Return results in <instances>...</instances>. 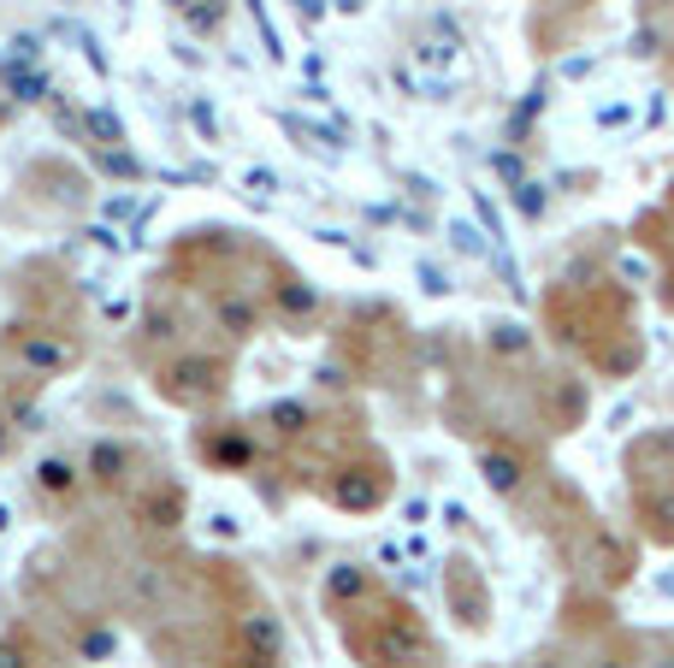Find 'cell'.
I'll list each match as a JSON object with an SVG mask.
<instances>
[{
  "label": "cell",
  "instance_id": "3",
  "mask_svg": "<svg viewBox=\"0 0 674 668\" xmlns=\"http://www.w3.org/2000/svg\"><path fill=\"white\" fill-rule=\"evenodd\" d=\"M361 586H367V574H361L355 562H338V568L325 574V597H332V604H350V597H361Z\"/></svg>",
  "mask_w": 674,
  "mask_h": 668
},
{
  "label": "cell",
  "instance_id": "8",
  "mask_svg": "<svg viewBox=\"0 0 674 668\" xmlns=\"http://www.w3.org/2000/svg\"><path fill=\"white\" fill-rule=\"evenodd\" d=\"M90 473L101 479V486H113V479L125 473V450H118V443H95V456H90Z\"/></svg>",
  "mask_w": 674,
  "mask_h": 668
},
{
  "label": "cell",
  "instance_id": "9",
  "mask_svg": "<svg viewBox=\"0 0 674 668\" xmlns=\"http://www.w3.org/2000/svg\"><path fill=\"white\" fill-rule=\"evenodd\" d=\"M184 19L196 24V30H219V24H225V0H219V7H214V0H189Z\"/></svg>",
  "mask_w": 674,
  "mask_h": 668
},
{
  "label": "cell",
  "instance_id": "20",
  "mask_svg": "<svg viewBox=\"0 0 674 668\" xmlns=\"http://www.w3.org/2000/svg\"><path fill=\"white\" fill-rule=\"evenodd\" d=\"M656 42H663L656 30H639V36H633V48H639V54H656Z\"/></svg>",
  "mask_w": 674,
  "mask_h": 668
},
{
  "label": "cell",
  "instance_id": "4",
  "mask_svg": "<svg viewBox=\"0 0 674 668\" xmlns=\"http://www.w3.org/2000/svg\"><path fill=\"white\" fill-rule=\"evenodd\" d=\"M143 515H148V526H178V515H184V491L160 486V491L148 497V509H143Z\"/></svg>",
  "mask_w": 674,
  "mask_h": 668
},
{
  "label": "cell",
  "instance_id": "1",
  "mask_svg": "<svg viewBox=\"0 0 674 668\" xmlns=\"http://www.w3.org/2000/svg\"><path fill=\"white\" fill-rule=\"evenodd\" d=\"M219 385H225V373H219V362H207V355H189V362L160 373V397H172V403H201V397H214Z\"/></svg>",
  "mask_w": 674,
  "mask_h": 668
},
{
  "label": "cell",
  "instance_id": "10",
  "mask_svg": "<svg viewBox=\"0 0 674 668\" xmlns=\"http://www.w3.org/2000/svg\"><path fill=\"white\" fill-rule=\"evenodd\" d=\"M267 420H272V426H279V432H284V438H297V432H302V426H308V408H302V403H279V408H272V415H267Z\"/></svg>",
  "mask_w": 674,
  "mask_h": 668
},
{
  "label": "cell",
  "instance_id": "15",
  "mask_svg": "<svg viewBox=\"0 0 674 668\" xmlns=\"http://www.w3.org/2000/svg\"><path fill=\"white\" fill-rule=\"evenodd\" d=\"M491 349H527V337H521V325H497V337H491Z\"/></svg>",
  "mask_w": 674,
  "mask_h": 668
},
{
  "label": "cell",
  "instance_id": "21",
  "mask_svg": "<svg viewBox=\"0 0 674 668\" xmlns=\"http://www.w3.org/2000/svg\"><path fill=\"white\" fill-rule=\"evenodd\" d=\"M539 668H562V662H539Z\"/></svg>",
  "mask_w": 674,
  "mask_h": 668
},
{
  "label": "cell",
  "instance_id": "2",
  "mask_svg": "<svg viewBox=\"0 0 674 668\" xmlns=\"http://www.w3.org/2000/svg\"><path fill=\"white\" fill-rule=\"evenodd\" d=\"M486 486L497 491V497H509V491H521V479H527V461L515 456V450H486Z\"/></svg>",
  "mask_w": 674,
  "mask_h": 668
},
{
  "label": "cell",
  "instance_id": "18",
  "mask_svg": "<svg viewBox=\"0 0 674 668\" xmlns=\"http://www.w3.org/2000/svg\"><path fill=\"white\" fill-rule=\"evenodd\" d=\"M83 650H90V657H107L113 639H107V633H90V639H83Z\"/></svg>",
  "mask_w": 674,
  "mask_h": 668
},
{
  "label": "cell",
  "instance_id": "16",
  "mask_svg": "<svg viewBox=\"0 0 674 668\" xmlns=\"http://www.w3.org/2000/svg\"><path fill=\"white\" fill-rule=\"evenodd\" d=\"M491 166H497V173H504L509 184H527V178H521V160H515V154H497V160H491Z\"/></svg>",
  "mask_w": 674,
  "mask_h": 668
},
{
  "label": "cell",
  "instance_id": "11",
  "mask_svg": "<svg viewBox=\"0 0 674 668\" xmlns=\"http://www.w3.org/2000/svg\"><path fill=\"white\" fill-rule=\"evenodd\" d=\"M219 314H225V325H231L237 337H249V325H255V307L249 302H219Z\"/></svg>",
  "mask_w": 674,
  "mask_h": 668
},
{
  "label": "cell",
  "instance_id": "14",
  "mask_svg": "<svg viewBox=\"0 0 674 668\" xmlns=\"http://www.w3.org/2000/svg\"><path fill=\"white\" fill-rule=\"evenodd\" d=\"M279 296H284V307H290V314H308V307H314V290H302V284H284Z\"/></svg>",
  "mask_w": 674,
  "mask_h": 668
},
{
  "label": "cell",
  "instance_id": "17",
  "mask_svg": "<svg viewBox=\"0 0 674 668\" xmlns=\"http://www.w3.org/2000/svg\"><path fill=\"white\" fill-rule=\"evenodd\" d=\"M515 190H521V208H527V213H539V208H545V196H539V184H515Z\"/></svg>",
  "mask_w": 674,
  "mask_h": 668
},
{
  "label": "cell",
  "instance_id": "7",
  "mask_svg": "<svg viewBox=\"0 0 674 668\" xmlns=\"http://www.w3.org/2000/svg\"><path fill=\"white\" fill-rule=\"evenodd\" d=\"M249 645L272 662V657H279V645H284L279 639V622H272V615H249Z\"/></svg>",
  "mask_w": 674,
  "mask_h": 668
},
{
  "label": "cell",
  "instance_id": "12",
  "mask_svg": "<svg viewBox=\"0 0 674 668\" xmlns=\"http://www.w3.org/2000/svg\"><path fill=\"white\" fill-rule=\"evenodd\" d=\"M24 362H37V367H60V362H65V349H60V344H37V337H30V344H24Z\"/></svg>",
  "mask_w": 674,
  "mask_h": 668
},
{
  "label": "cell",
  "instance_id": "6",
  "mask_svg": "<svg viewBox=\"0 0 674 668\" xmlns=\"http://www.w3.org/2000/svg\"><path fill=\"white\" fill-rule=\"evenodd\" d=\"M37 486L42 491H54V497H65V491H77V468H72V461H42V468H37Z\"/></svg>",
  "mask_w": 674,
  "mask_h": 668
},
{
  "label": "cell",
  "instance_id": "13",
  "mask_svg": "<svg viewBox=\"0 0 674 668\" xmlns=\"http://www.w3.org/2000/svg\"><path fill=\"white\" fill-rule=\"evenodd\" d=\"M207 456H214V461H231V468H243V461H249V443H243V438H225V443H214Z\"/></svg>",
  "mask_w": 674,
  "mask_h": 668
},
{
  "label": "cell",
  "instance_id": "5",
  "mask_svg": "<svg viewBox=\"0 0 674 668\" xmlns=\"http://www.w3.org/2000/svg\"><path fill=\"white\" fill-rule=\"evenodd\" d=\"M332 503H338V509H373V503H379V486H373V479H338V486H332Z\"/></svg>",
  "mask_w": 674,
  "mask_h": 668
},
{
  "label": "cell",
  "instance_id": "22",
  "mask_svg": "<svg viewBox=\"0 0 674 668\" xmlns=\"http://www.w3.org/2000/svg\"><path fill=\"white\" fill-rule=\"evenodd\" d=\"M0 443H7V438H0Z\"/></svg>",
  "mask_w": 674,
  "mask_h": 668
},
{
  "label": "cell",
  "instance_id": "19",
  "mask_svg": "<svg viewBox=\"0 0 674 668\" xmlns=\"http://www.w3.org/2000/svg\"><path fill=\"white\" fill-rule=\"evenodd\" d=\"M0 668H24V650L19 645H0Z\"/></svg>",
  "mask_w": 674,
  "mask_h": 668
}]
</instances>
